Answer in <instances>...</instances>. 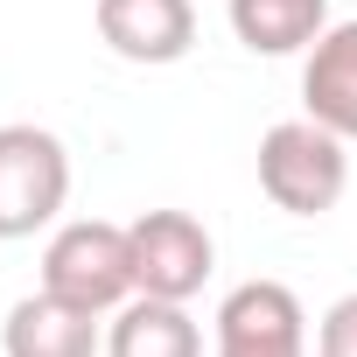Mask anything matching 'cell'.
<instances>
[{"mask_svg": "<svg viewBox=\"0 0 357 357\" xmlns=\"http://www.w3.org/2000/svg\"><path fill=\"white\" fill-rule=\"evenodd\" d=\"M350 140H336L315 119H280L259 140V190L287 211V218H322L336 211L343 183H350Z\"/></svg>", "mask_w": 357, "mask_h": 357, "instance_id": "6da1fadb", "label": "cell"}, {"mask_svg": "<svg viewBox=\"0 0 357 357\" xmlns=\"http://www.w3.org/2000/svg\"><path fill=\"white\" fill-rule=\"evenodd\" d=\"M43 294L70 301V308H119L133 294V245H126V225H105V218H77L50 238L43 252Z\"/></svg>", "mask_w": 357, "mask_h": 357, "instance_id": "7a4b0ae2", "label": "cell"}, {"mask_svg": "<svg viewBox=\"0 0 357 357\" xmlns=\"http://www.w3.org/2000/svg\"><path fill=\"white\" fill-rule=\"evenodd\" d=\"M70 197V154L50 126H0V238H36Z\"/></svg>", "mask_w": 357, "mask_h": 357, "instance_id": "3957f363", "label": "cell"}, {"mask_svg": "<svg viewBox=\"0 0 357 357\" xmlns=\"http://www.w3.org/2000/svg\"><path fill=\"white\" fill-rule=\"evenodd\" d=\"M126 245H133V294H154V301H190L211 280V266H218V245H211V231L190 211L133 218Z\"/></svg>", "mask_w": 357, "mask_h": 357, "instance_id": "277c9868", "label": "cell"}, {"mask_svg": "<svg viewBox=\"0 0 357 357\" xmlns=\"http://www.w3.org/2000/svg\"><path fill=\"white\" fill-rule=\"evenodd\" d=\"M218 357H308V315L294 287L245 280L218 308Z\"/></svg>", "mask_w": 357, "mask_h": 357, "instance_id": "5b68a950", "label": "cell"}, {"mask_svg": "<svg viewBox=\"0 0 357 357\" xmlns=\"http://www.w3.org/2000/svg\"><path fill=\"white\" fill-rule=\"evenodd\" d=\"M98 36L126 63H183L197 43L190 0H98Z\"/></svg>", "mask_w": 357, "mask_h": 357, "instance_id": "8992f818", "label": "cell"}, {"mask_svg": "<svg viewBox=\"0 0 357 357\" xmlns=\"http://www.w3.org/2000/svg\"><path fill=\"white\" fill-rule=\"evenodd\" d=\"M301 105L336 140H357V22H336L315 36V50L301 63Z\"/></svg>", "mask_w": 357, "mask_h": 357, "instance_id": "52a82bcc", "label": "cell"}, {"mask_svg": "<svg viewBox=\"0 0 357 357\" xmlns=\"http://www.w3.org/2000/svg\"><path fill=\"white\" fill-rule=\"evenodd\" d=\"M8 357H98V315L56 294H29L8 308Z\"/></svg>", "mask_w": 357, "mask_h": 357, "instance_id": "ba28073f", "label": "cell"}, {"mask_svg": "<svg viewBox=\"0 0 357 357\" xmlns=\"http://www.w3.org/2000/svg\"><path fill=\"white\" fill-rule=\"evenodd\" d=\"M105 357H204V329L183 301L133 294V301H119V315L105 329Z\"/></svg>", "mask_w": 357, "mask_h": 357, "instance_id": "9c48e42d", "label": "cell"}, {"mask_svg": "<svg viewBox=\"0 0 357 357\" xmlns=\"http://www.w3.org/2000/svg\"><path fill=\"white\" fill-rule=\"evenodd\" d=\"M322 29H329V0H231V36L252 56L315 50Z\"/></svg>", "mask_w": 357, "mask_h": 357, "instance_id": "30bf717a", "label": "cell"}, {"mask_svg": "<svg viewBox=\"0 0 357 357\" xmlns=\"http://www.w3.org/2000/svg\"><path fill=\"white\" fill-rule=\"evenodd\" d=\"M315 357H357V294L329 301V315L315 322Z\"/></svg>", "mask_w": 357, "mask_h": 357, "instance_id": "8fae6325", "label": "cell"}]
</instances>
